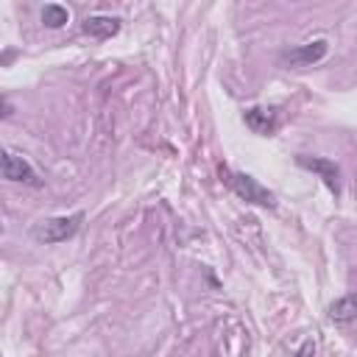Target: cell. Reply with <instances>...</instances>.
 <instances>
[{"instance_id":"obj_1","label":"cell","mask_w":357,"mask_h":357,"mask_svg":"<svg viewBox=\"0 0 357 357\" xmlns=\"http://www.w3.org/2000/svg\"><path fill=\"white\" fill-rule=\"evenodd\" d=\"M81 223H84V212L59 215V218H45V220H39V223L31 229V234H33V240H39V243H45V245H56V243L70 240V237L81 229Z\"/></svg>"},{"instance_id":"obj_2","label":"cell","mask_w":357,"mask_h":357,"mask_svg":"<svg viewBox=\"0 0 357 357\" xmlns=\"http://www.w3.org/2000/svg\"><path fill=\"white\" fill-rule=\"evenodd\" d=\"M229 187H231L243 201H248V204L268 206V209L276 206L273 192H271L268 187H262V184H259L254 176H248V173H229Z\"/></svg>"},{"instance_id":"obj_3","label":"cell","mask_w":357,"mask_h":357,"mask_svg":"<svg viewBox=\"0 0 357 357\" xmlns=\"http://www.w3.org/2000/svg\"><path fill=\"white\" fill-rule=\"evenodd\" d=\"M3 178L6 181H20V184H28V187H42V178L36 176V170L31 167V162L22 159L14 151H6L3 153Z\"/></svg>"},{"instance_id":"obj_4","label":"cell","mask_w":357,"mask_h":357,"mask_svg":"<svg viewBox=\"0 0 357 357\" xmlns=\"http://www.w3.org/2000/svg\"><path fill=\"white\" fill-rule=\"evenodd\" d=\"M329 50V42L326 39H312L307 45H298L293 50H284L282 53V61L290 64V67H310V64H318Z\"/></svg>"},{"instance_id":"obj_5","label":"cell","mask_w":357,"mask_h":357,"mask_svg":"<svg viewBox=\"0 0 357 357\" xmlns=\"http://www.w3.org/2000/svg\"><path fill=\"white\" fill-rule=\"evenodd\" d=\"M296 162L304 167V170H312L335 195L340 192V170L332 159H324V156H296Z\"/></svg>"},{"instance_id":"obj_6","label":"cell","mask_w":357,"mask_h":357,"mask_svg":"<svg viewBox=\"0 0 357 357\" xmlns=\"http://www.w3.org/2000/svg\"><path fill=\"white\" fill-rule=\"evenodd\" d=\"M81 31L92 39H112L120 31V17H109V14H92L81 22Z\"/></svg>"},{"instance_id":"obj_7","label":"cell","mask_w":357,"mask_h":357,"mask_svg":"<svg viewBox=\"0 0 357 357\" xmlns=\"http://www.w3.org/2000/svg\"><path fill=\"white\" fill-rule=\"evenodd\" d=\"M243 120H245V126H248L254 134L271 137V134L276 131V112H273V109H265V106H251V109H245Z\"/></svg>"},{"instance_id":"obj_8","label":"cell","mask_w":357,"mask_h":357,"mask_svg":"<svg viewBox=\"0 0 357 357\" xmlns=\"http://www.w3.org/2000/svg\"><path fill=\"white\" fill-rule=\"evenodd\" d=\"M329 318L335 324H351L357 318V296L349 293V296H340L337 301L329 304Z\"/></svg>"},{"instance_id":"obj_9","label":"cell","mask_w":357,"mask_h":357,"mask_svg":"<svg viewBox=\"0 0 357 357\" xmlns=\"http://www.w3.org/2000/svg\"><path fill=\"white\" fill-rule=\"evenodd\" d=\"M67 20H70V11L64 6H59V3H47L42 8V22L47 28H61V25H67Z\"/></svg>"},{"instance_id":"obj_10","label":"cell","mask_w":357,"mask_h":357,"mask_svg":"<svg viewBox=\"0 0 357 357\" xmlns=\"http://www.w3.org/2000/svg\"><path fill=\"white\" fill-rule=\"evenodd\" d=\"M315 351V343L312 340H304V346H301V351H298V357H310Z\"/></svg>"}]
</instances>
